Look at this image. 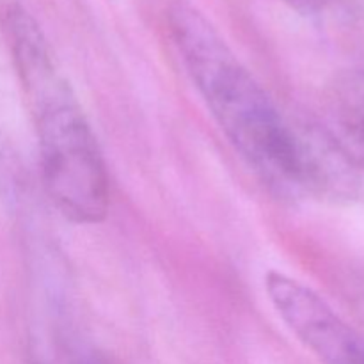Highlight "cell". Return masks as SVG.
Instances as JSON below:
<instances>
[{"label":"cell","instance_id":"cell-1","mask_svg":"<svg viewBox=\"0 0 364 364\" xmlns=\"http://www.w3.org/2000/svg\"><path fill=\"white\" fill-rule=\"evenodd\" d=\"M167 28L185 71L235 149L274 191L302 194L297 124L279 112L201 11L181 0L171 4Z\"/></svg>","mask_w":364,"mask_h":364},{"label":"cell","instance_id":"cell-2","mask_svg":"<svg viewBox=\"0 0 364 364\" xmlns=\"http://www.w3.org/2000/svg\"><path fill=\"white\" fill-rule=\"evenodd\" d=\"M6 28L34 117L46 194L71 223H102L109 213L110 185L95 132L38 21L21 6H11Z\"/></svg>","mask_w":364,"mask_h":364},{"label":"cell","instance_id":"cell-3","mask_svg":"<svg viewBox=\"0 0 364 364\" xmlns=\"http://www.w3.org/2000/svg\"><path fill=\"white\" fill-rule=\"evenodd\" d=\"M265 290L281 320L320 363L364 364V336L311 288L272 270L265 276Z\"/></svg>","mask_w":364,"mask_h":364},{"label":"cell","instance_id":"cell-4","mask_svg":"<svg viewBox=\"0 0 364 364\" xmlns=\"http://www.w3.org/2000/svg\"><path fill=\"white\" fill-rule=\"evenodd\" d=\"M329 116L334 137L364 162V71H347L331 84Z\"/></svg>","mask_w":364,"mask_h":364},{"label":"cell","instance_id":"cell-5","mask_svg":"<svg viewBox=\"0 0 364 364\" xmlns=\"http://www.w3.org/2000/svg\"><path fill=\"white\" fill-rule=\"evenodd\" d=\"M18 185H20V167L9 148L4 144V139H0V191L11 199V196L16 194Z\"/></svg>","mask_w":364,"mask_h":364},{"label":"cell","instance_id":"cell-6","mask_svg":"<svg viewBox=\"0 0 364 364\" xmlns=\"http://www.w3.org/2000/svg\"><path fill=\"white\" fill-rule=\"evenodd\" d=\"M75 364H121L114 361L112 358L105 354H100V352H87V354L80 355V358L75 361Z\"/></svg>","mask_w":364,"mask_h":364},{"label":"cell","instance_id":"cell-7","mask_svg":"<svg viewBox=\"0 0 364 364\" xmlns=\"http://www.w3.org/2000/svg\"><path fill=\"white\" fill-rule=\"evenodd\" d=\"M288 2L291 4V6L299 7V9H313V7L318 4V0H288Z\"/></svg>","mask_w":364,"mask_h":364}]
</instances>
